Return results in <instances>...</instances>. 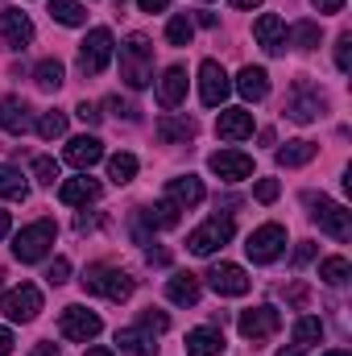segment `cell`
<instances>
[{
  "label": "cell",
  "mask_w": 352,
  "mask_h": 356,
  "mask_svg": "<svg viewBox=\"0 0 352 356\" xmlns=\"http://www.w3.org/2000/svg\"><path fill=\"white\" fill-rule=\"evenodd\" d=\"M120 79L133 91L150 88V79H154V46H150L145 33L125 38V46H120Z\"/></svg>",
  "instance_id": "1"
},
{
  "label": "cell",
  "mask_w": 352,
  "mask_h": 356,
  "mask_svg": "<svg viewBox=\"0 0 352 356\" xmlns=\"http://www.w3.org/2000/svg\"><path fill=\"white\" fill-rule=\"evenodd\" d=\"M307 203H311V220L319 224V232H328L336 241L352 236V211L344 203H332L328 195H307Z\"/></svg>",
  "instance_id": "2"
},
{
  "label": "cell",
  "mask_w": 352,
  "mask_h": 356,
  "mask_svg": "<svg viewBox=\"0 0 352 356\" xmlns=\"http://www.w3.org/2000/svg\"><path fill=\"white\" fill-rule=\"evenodd\" d=\"M83 290L88 294H104L108 302H125L133 294V277L125 269H108V266H95L83 273Z\"/></svg>",
  "instance_id": "3"
},
{
  "label": "cell",
  "mask_w": 352,
  "mask_h": 356,
  "mask_svg": "<svg viewBox=\"0 0 352 356\" xmlns=\"http://www.w3.org/2000/svg\"><path fill=\"white\" fill-rule=\"evenodd\" d=\"M232 232H237V224H232L228 216H211L203 228H195V232L186 236V249H191L195 257H211L216 249H224V245L232 241Z\"/></svg>",
  "instance_id": "4"
},
{
  "label": "cell",
  "mask_w": 352,
  "mask_h": 356,
  "mask_svg": "<svg viewBox=\"0 0 352 356\" xmlns=\"http://www.w3.org/2000/svg\"><path fill=\"white\" fill-rule=\"evenodd\" d=\"M50 245H54V224H50V220H38V224H29V228L17 232V241H13V257L29 266V261H42V257L50 253Z\"/></svg>",
  "instance_id": "5"
},
{
  "label": "cell",
  "mask_w": 352,
  "mask_h": 356,
  "mask_svg": "<svg viewBox=\"0 0 352 356\" xmlns=\"http://www.w3.org/2000/svg\"><path fill=\"white\" fill-rule=\"evenodd\" d=\"M282 249H286V228H282V224H262V228H253L249 241H245V253H249L257 266L278 261Z\"/></svg>",
  "instance_id": "6"
},
{
  "label": "cell",
  "mask_w": 352,
  "mask_h": 356,
  "mask_svg": "<svg viewBox=\"0 0 352 356\" xmlns=\"http://www.w3.org/2000/svg\"><path fill=\"white\" fill-rule=\"evenodd\" d=\"M112 50H116L112 33H108V29H91L88 38H83V46H79V67H83V75H104L108 63H112Z\"/></svg>",
  "instance_id": "7"
},
{
  "label": "cell",
  "mask_w": 352,
  "mask_h": 356,
  "mask_svg": "<svg viewBox=\"0 0 352 356\" xmlns=\"http://www.w3.org/2000/svg\"><path fill=\"white\" fill-rule=\"evenodd\" d=\"M0 302H4V315H8L13 323H33L38 311H42V290H38L33 282H21V286H13Z\"/></svg>",
  "instance_id": "8"
},
{
  "label": "cell",
  "mask_w": 352,
  "mask_h": 356,
  "mask_svg": "<svg viewBox=\"0 0 352 356\" xmlns=\"http://www.w3.org/2000/svg\"><path fill=\"white\" fill-rule=\"evenodd\" d=\"M58 332L67 340H75V344H88V340H95L104 332V323H99V315L88 311V307H67L63 319H58Z\"/></svg>",
  "instance_id": "9"
},
{
  "label": "cell",
  "mask_w": 352,
  "mask_h": 356,
  "mask_svg": "<svg viewBox=\"0 0 352 356\" xmlns=\"http://www.w3.org/2000/svg\"><path fill=\"white\" fill-rule=\"evenodd\" d=\"M228 91H232V83H228V71H224L216 58H207V63L199 67V99H203L207 108H220V104L228 99Z\"/></svg>",
  "instance_id": "10"
},
{
  "label": "cell",
  "mask_w": 352,
  "mask_h": 356,
  "mask_svg": "<svg viewBox=\"0 0 352 356\" xmlns=\"http://www.w3.org/2000/svg\"><path fill=\"white\" fill-rule=\"evenodd\" d=\"M237 327H241V336H245V340L262 344V340H269V336H278L282 315H278L273 307H253V311H245V315L237 319Z\"/></svg>",
  "instance_id": "11"
},
{
  "label": "cell",
  "mask_w": 352,
  "mask_h": 356,
  "mask_svg": "<svg viewBox=\"0 0 352 356\" xmlns=\"http://www.w3.org/2000/svg\"><path fill=\"white\" fill-rule=\"evenodd\" d=\"M207 286H211L216 294L241 298V294H249V273L241 266H232V261H216V266L207 269Z\"/></svg>",
  "instance_id": "12"
},
{
  "label": "cell",
  "mask_w": 352,
  "mask_h": 356,
  "mask_svg": "<svg viewBox=\"0 0 352 356\" xmlns=\"http://www.w3.org/2000/svg\"><path fill=\"white\" fill-rule=\"evenodd\" d=\"M207 166H211V175H220L224 182H245L253 175V158L241 154V149H220V154L207 158Z\"/></svg>",
  "instance_id": "13"
},
{
  "label": "cell",
  "mask_w": 352,
  "mask_h": 356,
  "mask_svg": "<svg viewBox=\"0 0 352 356\" xmlns=\"http://www.w3.org/2000/svg\"><path fill=\"white\" fill-rule=\"evenodd\" d=\"M319 112H323V99H319V91L311 88V83H294L290 99H286V116H290V120H298V124H311Z\"/></svg>",
  "instance_id": "14"
},
{
  "label": "cell",
  "mask_w": 352,
  "mask_h": 356,
  "mask_svg": "<svg viewBox=\"0 0 352 356\" xmlns=\"http://www.w3.org/2000/svg\"><path fill=\"white\" fill-rule=\"evenodd\" d=\"M0 38H4L13 50H21V46L33 42V21H29L21 8H4V13H0Z\"/></svg>",
  "instance_id": "15"
},
{
  "label": "cell",
  "mask_w": 352,
  "mask_h": 356,
  "mask_svg": "<svg viewBox=\"0 0 352 356\" xmlns=\"http://www.w3.org/2000/svg\"><path fill=\"white\" fill-rule=\"evenodd\" d=\"M75 170H91L99 158H104V145H99V137H91V133H83V137H71L67 141V154H63Z\"/></svg>",
  "instance_id": "16"
},
{
  "label": "cell",
  "mask_w": 352,
  "mask_h": 356,
  "mask_svg": "<svg viewBox=\"0 0 352 356\" xmlns=\"http://www.w3.org/2000/svg\"><path fill=\"white\" fill-rule=\"evenodd\" d=\"M216 133H220L224 141H245V137H253V112H245V108H224L220 120H216Z\"/></svg>",
  "instance_id": "17"
},
{
  "label": "cell",
  "mask_w": 352,
  "mask_h": 356,
  "mask_svg": "<svg viewBox=\"0 0 352 356\" xmlns=\"http://www.w3.org/2000/svg\"><path fill=\"white\" fill-rule=\"evenodd\" d=\"M253 38L262 42V50H269V54H282V50H286V25H282V17H273V13L257 17Z\"/></svg>",
  "instance_id": "18"
},
{
  "label": "cell",
  "mask_w": 352,
  "mask_h": 356,
  "mask_svg": "<svg viewBox=\"0 0 352 356\" xmlns=\"http://www.w3.org/2000/svg\"><path fill=\"white\" fill-rule=\"evenodd\" d=\"M58 199L67 203V207H79V203H95L99 199V182L95 178H67L63 186H58Z\"/></svg>",
  "instance_id": "19"
},
{
  "label": "cell",
  "mask_w": 352,
  "mask_h": 356,
  "mask_svg": "<svg viewBox=\"0 0 352 356\" xmlns=\"http://www.w3.org/2000/svg\"><path fill=\"white\" fill-rule=\"evenodd\" d=\"M186 353L191 356H224V336L216 327H195V332H186Z\"/></svg>",
  "instance_id": "20"
},
{
  "label": "cell",
  "mask_w": 352,
  "mask_h": 356,
  "mask_svg": "<svg viewBox=\"0 0 352 356\" xmlns=\"http://www.w3.org/2000/svg\"><path fill=\"white\" fill-rule=\"evenodd\" d=\"M166 195H170L175 207H195V203H203V182H199L195 175L170 178V182H166Z\"/></svg>",
  "instance_id": "21"
},
{
  "label": "cell",
  "mask_w": 352,
  "mask_h": 356,
  "mask_svg": "<svg viewBox=\"0 0 352 356\" xmlns=\"http://www.w3.org/2000/svg\"><path fill=\"white\" fill-rule=\"evenodd\" d=\"M182 99H186V71L182 67H170L162 75V83H158V104L162 108H178Z\"/></svg>",
  "instance_id": "22"
},
{
  "label": "cell",
  "mask_w": 352,
  "mask_h": 356,
  "mask_svg": "<svg viewBox=\"0 0 352 356\" xmlns=\"http://www.w3.org/2000/svg\"><path fill=\"white\" fill-rule=\"evenodd\" d=\"M29 108L21 104V99H0V129L4 133H13V137H21V133H29Z\"/></svg>",
  "instance_id": "23"
},
{
  "label": "cell",
  "mask_w": 352,
  "mask_h": 356,
  "mask_svg": "<svg viewBox=\"0 0 352 356\" xmlns=\"http://www.w3.org/2000/svg\"><path fill=\"white\" fill-rule=\"evenodd\" d=\"M166 298L178 302V307H195V302H199V277H195V273H175V277L166 282Z\"/></svg>",
  "instance_id": "24"
},
{
  "label": "cell",
  "mask_w": 352,
  "mask_h": 356,
  "mask_svg": "<svg viewBox=\"0 0 352 356\" xmlns=\"http://www.w3.org/2000/svg\"><path fill=\"white\" fill-rule=\"evenodd\" d=\"M116 344H120L125 356H158L154 336H145V332H137V327H120V332H116Z\"/></svg>",
  "instance_id": "25"
},
{
  "label": "cell",
  "mask_w": 352,
  "mask_h": 356,
  "mask_svg": "<svg viewBox=\"0 0 352 356\" xmlns=\"http://www.w3.org/2000/svg\"><path fill=\"white\" fill-rule=\"evenodd\" d=\"M237 91H241L245 99H253V104H257V99L269 95V75H265L262 67H245V71L237 75Z\"/></svg>",
  "instance_id": "26"
},
{
  "label": "cell",
  "mask_w": 352,
  "mask_h": 356,
  "mask_svg": "<svg viewBox=\"0 0 352 356\" xmlns=\"http://www.w3.org/2000/svg\"><path fill=\"white\" fill-rule=\"evenodd\" d=\"M158 137H162L166 145L191 141V137H195V120H186V116H162V120H158Z\"/></svg>",
  "instance_id": "27"
},
{
  "label": "cell",
  "mask_w": 352,
  "mask_h": 356,
  "mask_svg": "<svg viewBox=\"0 0 352 356\" xmlns=\"http://www.w3.org/2000/svg\"><path fill=\"white\" fill-rule=\"evenodd\" d=\"M315 154H319L315 141H286V145L278 149V162H282V166H307Z\"/></svg>",
  "instance_id": "28"
},
{
  "label": "cell",
  "mask_w": 352,
  "mask_h": 356,
  "mask_svg": "<svg viewBox=\"0 0 352 356\" xmlns=\"http://www.w3.org/2000/svg\"><path fill=\"white\" fill-rule=\"evenodd\" d=\"M50 17L58 25H83L88 21V8L79 0H50Z\"/></svg>",
  "instance_id": "29"
},
{
  "label": "cell",
  "mask_w": 352,
  "mask_h": 356,
  "mask_svg": "<svg viewBox=\"0 0 352 356\" xmlns=\"http://www.w3.org/2000/svg\"><path fill=\"white\" fill-rule=\"evenodd\" d=\"M0 195L4 199H25L29 195V182L17 166H0Z\"/></svg>",
  "instance_id": "30"
},
{
  "label": "cell",
  "mask_w": 352,
  "mask_h": 356,
  "mask_svg": "<svg viewBox=\"0 0 352 356\" xmlns=\"http://www.w3.org/2000/svg\"><path fill=\"white\" fill-rule=\"evenodd\" d=\"M319 340H323V323H319V319H298V323H294V348H298V353H307V348L319 344Z\"/></svg>",
  "instance_id": "31"
},
{
  "label": "cell",
  "mask_w": 352,
  "mask_h": 356,
  "mask_svg": "<svg viewBox=\"0 0 352 356\" xmlns=\"http://www.w3.org/2000/svg\"><path fill=\"white\" fill-rule=\"evenodd\" d=\"M33 79H38V88H42V91H58V88H63V63H58V58L38 63Z\"/></svg>",
  "instance_id": "32"
},
{
  "label": "cell",
  "mask_w": 352,
  "mask_h": 356,
  "mask_svg": "<svg viewBox=\"0 0 352 356\" xmlns=\"http://www.w3.org/2000/svg\"><path fill=\"white\" fill-rule=\"evenodd\" d=\"M133 175H137V158H133V154H116V158H108V178H112L116 186L133 182Z\"/></svg>",
  "instance_id": "33"
},
{
  "label": "cell",
  "mask_w": 352,
  "mask_h": 356,
  "mask_svg": "<svg viewBox=\"0 0 352 356\" xmlns=\"http://www.w3.org/2000/svg\"><path fill=\"white\" fill-rule=\"evenodd\" d=\"M191 38H195V25H191V17H186V13L170 17V25H166V42H170V46H191Z\"/></svg>",
  "instance_id": "34"
},
{
  "label": "cell",
  "mask_w": 352,
  "mask_h": 356,
  "mask_svg": "<svg viewBox=\"0 0 352 356\" xmlns=\"http://www.w3.org/2000/svg\"><path fill=\"white\" fill-rule=\"evenodd\" d=\"M349 273H352L349 257H328V261L319 266V277H323L328 286H344V282H349Z\"/></svg>",
  "instance_id": "35"
},
{
  "label": "cell",
  "mask_w": 352,
  "mask_h": 356,
  "mask_svg": "<svg viewBox=\"0 0 352 356\" xmlns=\"http://www.w3.org/2000/svg\"><path fill=\"white\" fill-rule=\"evenodd\" d=\"M63 133H67V112L54 108V112H46V116L38 120V137H42V141H54V137H63Z\"/></svg>",
  "instance_id": "36"
},
{
  "label": "cell",
  "mask_w": 352,
  "mask_h": 356,
  "mask_svg": "<svg viewBox=\"0 0 352 356\" xmlns=\"http://www.w3.org/2000/svg\"><path fill=\"white\" fill-rule=\"evenodd\" d=\"M290 42H294L298 50H315V46H319V25H315V21H298V25L290 29Z\"/></svg>",
  "instance_id": "37"
},
{
  "label": "cell",
  "mask_w": 352,
  "mask_h": 356,
  "mask_svg": "<svg viewBox=\"0 0 352 356\" xmlns=\"http://www.w3.org/2000/svg\"><path fill=\"white\" fill-rule=\"evenodd\" d=\"M166 327H170V319H166L162 311H154V307L141 311V332H145V336H162Z\"/></svg>",
  "instance_id": "38"
},
{
  "label": "cell",
  "mask_w": 352,
  "mask_h": 356,
  "mask_svg": "<svg viewBox=\"0 0 352 356\" xmlns=\"http://www.w3.org/2000/svg\"><path fill=\"white\" fill-rule=\"evenodd\" d=\"M33 178H38L42 186H54V178H58V162H54V158H46V154H42V158H33Z\"/></svg>",
  "instance_id": "39"
},
{
  "label": "cell",
  "mask_w": 352,
  "mask_h": 356,
  "mask_svg": "<svg viewBox=\"0 0 352 356\" xmlns=\"http://www.w3.org/2000/svg\"><path fill=\"white\" fill-rule=\"evenodd\" d=\"M336 67H340L344 75L352 71V33H340V38H336Z\"/></svg>",
  "instance_id": "40"
},
{
  "label": "cell",
  "mask_w": 352,
  "mask_h": 356,
  "mask_svg": "<svg viewBox=\"0 0 352 356\" xmlns=\"http://www.w3.org/2000/svg\"><path fill=\"white\" fill-rule=\"evenodd\" d=\"M67 277H71V261H67V257H54L50 269H46V282H50V286H63Z\"/></svg>",
  "instance_id": "41"
},
{
  "label": "cell",
  "mask_w": 352,
  "mask_h": 356,
  "mask_svg": "<svg viewBox=\"0 0 352 356\" xmlns=\"http://www.w3.org/2000/svg\"><path fill=\"white\" fill-rule=\"evenodd\" d=\"M253 195H257V203H273V199L282 195V186H278V178H262Z\"/></svg>",
  "instance_id": "42"
},
{
  "label": "cell",
  "mask_w": 352,
  "mask_h": 356,
  "mask_svg": "<svg viewBox=\"0 0 352 356\" xmlns=\"http://www.w3.org/2000/svg\"><path fill=\"white\" fill-rule=\"evenodd\" d=\"M108 112H116V116H125V120H137V108H133V104H125L120 95H112V99H108Z\"/></svg>",
  "instance_id": "43"
},
{
  "label": "cell",
  "mask_w": 352,
  "mask_h": 356,
  "mask_svg": "<svg viewBox=\"0 0 352 356\" xmlns=\"http://www.w3.org/2000/svg\"><path fill=\"white\" fill-rule=\"evenodd\" d=\"M311 257H315V245H311V241H303V245L294 249V266H307Z\"/></svg>",
  "instance_id": "44"
},
{
  "label": "cell",
  "mask_w": 352,
  "mask_h": 356,
  "mask_svg": "<svg viewBox=\"0 0 352 356\" xmlns=\"http://www.w3.org/2000/svg\"><path fill=\"white\" fill-rule=\"evenodd\" d=\"M75 112H79V120H83V124H99V112H95L91 104H79Z\"/></svg>",
  "instance_id": "45"
},
{
  "label": "cell",
  "mask_w": 352,
  "mask_h": 356,
  "mask_svg": "<svg viewBox=\"0 0 352 356\" xmlns=\"http://www.w3.org/2000/svg\"><path fill=\"white\" fill-rule=\"evenodd\" d=\"M145 261H150V266H170V253H166V249H150Z\"/></svg>",
  "instance_id": "46"
},
{
  "label": "cell",
  "mask_w": 352,
  "mask_h": 356,
  "mask_svg": "<svg viewBox=\"0 0 352 356\" xmlns=\"http://www.w3.org/2000/svg\"><path fill=\"white\" fill-rule=\"evenodd\" d=\"M13 344H17V340H13V332H8V327H0V356H13Z\"/></svg>",
  "instance_id": "47"
},
{
  "label": "cell",
  "mask_w": 352,
  "mask_h": 356,
  "mask_svg": "<svg viewBox=\"0 0 352 356\" xmlns=\"http://www.w3.org/2000/svg\"><path fill=\"white\" fill-rule=\"evenodd\" d=\"M311 4H315L319 13H340V8H344V0H311Z\"/></svg>",
  "instance_id": "48"
},
{
  "label": "cell",
  "mask_w": 352,
  "mask_h": 356,
  "mask_svg": "<svg viewBox=\"0 0 352 356\" xmlns=\"http://www.w3.org/2000/svg\"><path fill=\"white\" fill-rule=\"evenodd\" d=\"M137 4H141V13H162L170 0H137Z\"/></svg>",
  "instance_id": "49"
},
{
  "label": "cell",
  "mask_w": 352,
  "mask_h": 356,
  "mask_svg": "<svg viewBox=\"0 0 352 356\" xmlns=\"http://www.w3.org/2000/svg\"><path fill=\"white\" fill-rule=\"evenodd\" d=\"M290 302H307V290L303 286H290Z\"/></svg>",
  "instance_id": "50"
},
{
  "label": "cell",
  "mask_w": 352,
  "mask_h": 356,
  "mask_svg": "<svg viewBox=\"0 0 352 356\" xmlns=\"http://www.w3.org/2000/svg\"><path fill=\"white\" fill-rule=\"evenodd\" d=\"M8 224H13V220H8V211L0 207V236H8Z\"/></svg>",
  "instance_id": "51"
},
{
  "label": "cell",
  "mask_w": 352,
  "mask_h": 356,
  "mask_svg": "<svg viewBox=\"0 0 352 356\" xmlns=\"http://www.w3.org/2000/svg\"><path fill=\"white\" fill-rule=\"evenodd\" d=\"M262 0H232V8H257Z\"/></svg>",
  "instance_id": "52"
},
{
  "label": "cell",
  "mask_w": 352,
  "mask_h": 356,
  "mask_svg": "<svg viewBox=\"0 0 352 356\" xmlns=\"http://www.w3.org/2000/svg\"><path fill=\"white\" fill-rule=\"evenodd\" d=\"M33 356H58V353H54V344H42V348H38Z\"/></svg>",
  "instance_id": "53"
},
{
  "label": "cell",
  "mask_w": 352,
  "mask_h": 356,
  "mask_svg": "<svg viewBox=\"0 0 352 356\" xmlns=\"http://www.w3.org/2000/svg\"><path fill=\"white\" fill-rule=\"evenodd\" d=\"M83 356H112V353H108V348H88Z\"/></svg>",
  "instance_id": "54"
},
{
  "label": "cell",
  "mask_w": 352,
  "mask_h": 356,
  "mask_svg": "<svg viewBox=\"0 0 352 356\" xmlns=\"http://www.w3.org/2000/svg\"><path fill=\"white\" fill-rule=\"evenodd\" d=\"M278 356H303V353H298V348L290 344V348H282V353H278Z\"/></svg>",
  "instance_id": "55"
},
{
  "label": "cell",
  "mask_w": 352,
  "mask_h": 356,
  "mask_svg": "<svg viewBox=\"0 0 352 356\" xmlns=\"http://www.w3.org/2000/svg\"><path fill=\"white\" fill-rule=\"evenodd\" d=\"M323 356H349V353H323Z\"/></svg>",
  "instance_id": "56"
},
{
  "label": "cell",
  "mask_w": 352,
  "mask_h": 356,
  "mask_svg": "<svg viewBox=\"0 0 352 356\" xmlns=\"http://www.w3.org/2000/svg\"><path fill=\"white\" fill-rule=\"evenodd\" d=\"M116 4H125V0H116Z\"/></svg>",
  "instance_id": "57"
},
{
  "label": "cell",
  "mask_w": 352,
  "mask_h": 356,
  "mask_svg": "<svg viewBox=\"0 0 352 356\" xmlns=\"http://www.w3.org/2000/svg\"><path fill=\"white\" fill-rule=\"evenodd\" d=\"M0 277H4V273H0Z\"/></svg>",
  "instance_id": "58"
}]
</instances>
